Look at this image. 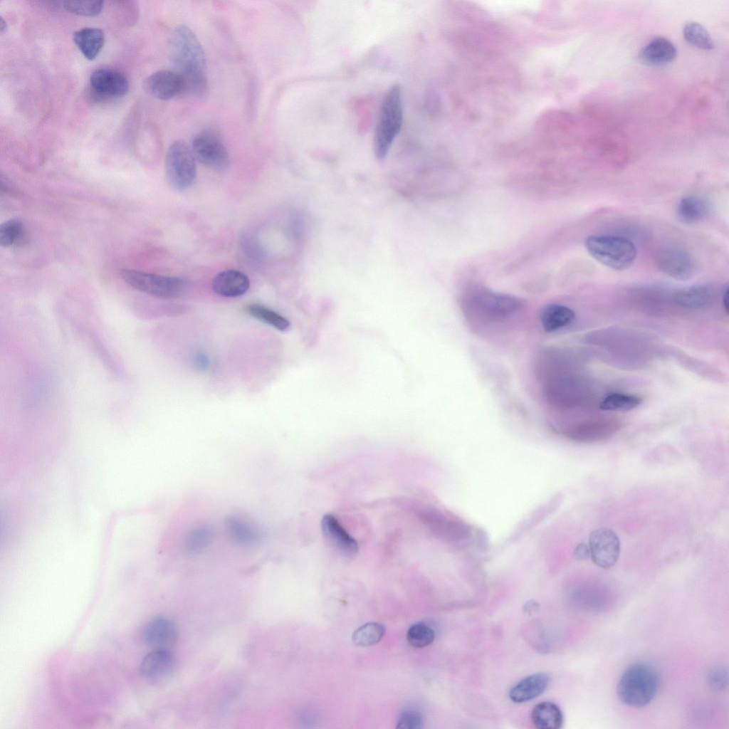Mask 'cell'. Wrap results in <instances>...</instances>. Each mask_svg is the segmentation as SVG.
<instances>
[{
	"mask_svg": "<svg viewBox=\"0 0 729 729\" xmlns=\"http://www.w3.org/2000/svg\"><path fill=\"white\" fill-rule=\"evenodd\" d=\"M191 150L196 160L207 168L224 172L230 166V157L219 135L213 130L205 129L196 133L191 142Z\"/></svg>",
	"mask_w": 729,
	"mask_h": 729,
	"instance_id": "cell-8",
	"label": "cell"
},
{
	"mask_svg": "<svg viewBox=\"0 0 729 729\" xmlns=\"http://www.w3.org/2000/svg\"><path fill=\"white\" fill-rule=\"evenodd\" d=\"M165 173L169 184L174 189L189 188L196 176V159L191 148L183 141H174L165 157Z\"/></svg>",
	"mask_w": 729,
	"mask_h": 729,
	"instance_id": "cell-7",
	"label": "cell"
},
{
	"mask_svg": "<svg viewBox=\"0 0 729 729\" xmlns=\"http://www.w3.org/2000/svg\"><path fill=\"white\" fill-rule=\"evenodd\" d=\"M385 634L384 626L376 622L367 623L358 628L352 636V642L359 646H369L377 644Z\"/></svg>",
	"mask_w": 729,
	"mask_h": 729,
	"instance_id": "cell-28",
	"label": "cell"
},
{
	"mask_svg": "<svg viewBox=\"0 0 729 729\" xmlns=\"http://www.w3.org/2000/svg\"><path fill=\"white\" fill-rule=\"evenodd\" d=\"M174 667V656L169 649H154L142 659L140 671L145 678L159 680L167 676Z\"/></svg>",
	"mask_w": 729,
	"mask_h": 729,
	"instance_id": "cell-19",
	"label": "cell"
},
{
	"mask_svg": "<svg viewBox=\"0 0 729 729\" xmlns=\"http://www.w3.org/2000/svg\"><path fill=\"white\" fill-rule=\"evenodd\" d=\"M584 246L595 260L614 270L627 269L636 257V246L624 237L592 235L585 239Z\"/></svg>",
	"mask_w": 729,
	"mask_h": 729,
	"instance_id": "cell-4",
	"label": "cell"
},
{
	"mask_svg": "<svg viewBox=\"0 0 729 729\" xmlns=\"http://www.w3.org/2000/svg\"><path fill=\"white\" fill-rule=\"evenodd\" d=\"M683 37L691 45L704 50H711L714 43L708 31L700 23L690 22L683 30Z\"/></svg>",
	"mask_w": 729,
	"mask_h": 729,
	"instance_id": "cell-29",
	"label": "cell"
},
{
	"mask_svg": "<svg viewBox=\"0 0 729 729\" xmlns=\"http://www.w3.org/2000/svg\"><path fill=\"white\" fill-rule=\"evenodd\" d=\"M710 210L709 203L698 196H688L680 201L677 214L686 224H694L704 219Z\"/></svg>",
	"mask_w": 729,
	"mask_h": 729,
	"instance_id": "cell-25",
	"label": "cell"
},
{
	"mask_svg": "<svg viewBox=\"0 0 729 729\" xmlns=\"http://www.w3.org/2000/svg\"><path fill=\"white\" fill-rule=\"evenodd\" d=\"M659 676L650 664L637 662L622 674L617 686L619 701L626 706L643 708L655 698L659 688Z\"/></svg>",
	"mask_w": 729,
	"mask_h": 729,
	"instance_id": "cell-2",
	"label": "cell"
},
{
	"mask_svg": "<svg viewBox=\"0 0 729 729\" xmlns=\"http://www.w3.org/2000/svg\"><path fill=\"white\" fill-rule=\"evenodd\" d=\"M175 624L165 617H157L151 621L144 631L146 644L154 649H169L177 639Z\"/></svg>",
	"mask_w": 729,
	"mask_h": 729,
	"instance_id": "cell-16",
	"label": "cell"
},
{
	"mask_svg": "<svg viewBox=\"0 0 729 729\" xmlns=\"http://www.w3.org/2000/svg\"><path fill=\"white\" fill-rule=\"evenodd\" d=\"M641 402V399L637 396L614 393L600 402L599 409L605 411H629L639 406Z\"/></svg>",
	"mask_w": 729,
	"mask_h": 729,
	"instance_id": "cell-30",
	"label": "cell"
},
{
	"mask_svg": "<svg viewBox=\"0 0 729 729\" xmlns=\"http://www.w3.org/2000/svg\"><path fill=\"white\" fill-rule=\"evenodd\" d=\"M104 6L103 1H66L64 9L72 14L80 16H93L99 14Z\"/></svg>",
	"mask_w": 729,
	"mask_h": 729,
	"instance_id": "cell-33",
	"label": "cell"
},
{
	"mask_svg": "<svg viewBox=\"0 0 729 729\" xmlns=\"http://www.w3.org/2000/svg\"><path fill=\"white\" fill-rule=\"evenodd\" d=\"M90 84L95 93L105 96H123L129 90V83L125 76L118 71L107 68L93 71L90 77Z\"/></svg>",
	"mask_w": 729,
	"mask_h": 729,
	"instance_id": "cell-15",
	"label": "cell"
},
{
	"mask_svg": "<svg viewBox=\"0 0 729 729\" xmlns=\"http://www.w3.org/2000/svg\"><path fill=\"white\" fill-rule=\"evenodd\" d=\"M224 528L230 541L241 547H253L263 540V533L261 528L246 515H228L224 520Z\"/></svg>",
	"mask_w": 729,
	"mask_h": 729,
	"instance_id": "cell-11",
	"label": "cell"
},
{
	"mask_svg": "<svg viewBox=\"0 0 729 729\" xmlns=\"http://www.w3.org/2000/svg\"><path fill=\"white\" fill-rule=\"evenodd\" d=\"M423 719L419 713L415 710H406L399 717L397 728L419 729L422 727Z\"/></svg>",
	"mask_w": 729,
	"mask_h": 729,
	"instance_id": "cell-35",
	"label": "cell"
},
{
	"mask_svg": "<svg viewBox=\"0 0 729 729\" xmlns=\"http://www.w3.org/2000/svg\"><path fill=\"white\" fill-rule=\"evenodd\" d=\"M656 263L661 272L678 280H687L695 272L693 258L678 248L661 251L656 257Z\"/></svg>",
	"mask_w": 729,
	"mask_h": 729,
	"instance_id": "cell-12",
	"label": "cell"
},
{
	"mask_svg": "<svg viewBox=\"0 0 729 729\" xmlns=\"http://www.w3.org/2000/svg\"><path fill=\"white\" fill-rule=\"evenodd\" d=\"M424 517L434 534L444 542L458 548L469 544L472 538L471 530L463 521L448 517L436 509L428 510Z\"/></svg>",
	"mask_w": 729,
	"mask_h": 729,
	"instance_id": "cell-9",
	"label": "cell"
},
{
	"mask_svg": "<svg viewBox=\"0 0 729 729\" xmlns=\"http://www.w3.org/2000/svg\"><path fill=\"white\" fill-rule=\"evenodd\" d=\"M728 295H729L728 289L726 288L725 291L723 293V306L725 308V312L727 313H728V297H729Z\"/></svg>",
	"mask_w": 729,
	"mask_h": 729,
	"instance_id": "cell-37",
	"label": "cell"
},
{
	"mask_svg": "<svg viewBox=\"0 0 729 729\" xmlns=\"http://www.w3.org/2000/svg\"><path fill=\"white\" fill-rule=\"evenodd\" d=\"M550 677L544 673L530 675L515 684L509 692L510 699L516 703H522L540 696L547 688Z\"/></svg>",
	"mask_w": 729,
	"mask_h": 729,
	"instance_id": "cell-20",
	"label": "cell"
},
{
	"mask_svg": "<svg viewBox=\"0 0 729 729\" xmlns=\"http://www.w3.org/2000/svg\"><path fill=\"white\" fill-rule=\"evenodd\" d=\"M246 310L252 317L280 331L288 330L290 325L289 320L285 317L262 305L251 304L247 306Z\"/></svg>",
	"mask_w": 729,
	"mask_h": 729,
	"instance_id": "cell-27",
	"label": "cell"
},
{
	"mask_svg": "<svg viewBox=\"0 0 729 729\" xmlns=\"http://www.w3.org/2000/svg\"><path fill=\"white\" fill-rule=\"evenodd\" d=\"M589 556L593 562L603 569L612 567L620 554V540L617 535L608 528H599L589 536Z\"/></svg>",
	"mask_w": 729,
	"mask_h": 729,
	"instance_id": "cell-10",
	"label": "cell"
},
{
	"mask_svg": "<svg viewBox=\"0 0 729 729\" xmlns=\"http://www.w3.org/2000/svg\"><path fill=\"white\" fill-rule=\"evenodd\" d=\"M589 556V546L584 542L579 543L573 550V557L577 560H585Z\"/></svg>",
	"mask_w": 729,
	"mask_h": 729,
	"instance_id": "cell-36",
	"label": "cell"
},
{
	"mask_svg": "<svg viewBox=\"0 0 729 729\" xmlns=\"http://www.w3.org/2000/svg\"><path fill=\"white\" fill-rule=\"evenodd\" d=\"M402 123V92L399 85H394L384 97L374 132L373 147L377 159H383L387 156Z\"/></svg>",
	"mask_w": 729,
	"mask_h": 729,
	"instance_id": "cell-3",
	"label": "cell"
},
{
	"mask_svg": "<svg viewBox=\"0 0 729 729\" xmlns=\"http://www.w3.org/2000/svg\"><path fill=\"white\" fill-rule=\"evenodd\" d=\"M120 274L123 280L133 288L162 298H177L187 287V281L182 277L162 276L132 269H122Z\"/></svg>",
	"mask_w": 729,
	"mask_h": 729,
	"instance_id": "cell-6",
	"label": "cell"
},
{
	"mask_svg": "<svg viewBox=\"0 0 729 729\" xmlns=\"http://www.w3.org/2000/svg\"><path fill=\"white\" fill-rule=\"evenodd\" d=\"M145 88L152 96L161 100L184 93L183 79L174 70H160L153 73L146 78Z\"/></svg>",
	"mask_w": 729,
	"mask_h": 729,
	"instance_id": "cell-14",
	"label": "cell"
},
{
	"mask_svg": "<svg viewBox=\"0 0 729 729\" xmlns=\"http://www.w3.org/2000/svg\"><path fill=\"white\" fill-rule=\"evenodd\" d=\"M676 56V48L671 41L657 37L640 51L638 58L644 65L661 66L673 61Z\"/></svg>",
	"mask_w": 729,
	"mask_h": 729,
	"instance_id": "cell-18",
	"label": "cell"
},
{
	"mask_svg": "<svg viewBox=\"0 0 729 729\" xmlns=\"http://www.w3.org/2000/svg\"><path fill=\"white\" fill-rule=\"evenodd\" d=\"M169 58L174 71L183 79L184 93L204 95L208 88L205 54L189 27L179 25L173 29L169 38Z\"/></svg>",
	"mask_w": 729,
	"mask_h": 729,
	"instance_id": "cell-1",
	"label": "cell"
},
{
	"mask_svg": "<svg viewBox=\"0 0 729 729\" xmlns=\"http://www.w3.org/2000/svg\"><path fill=\"white\" fill-rule=\"evenodd\" d=\"M323 536L330 547L339 555L352 557L357 553L358 544L332 515L323 516L321 520Z\"/></svg>",
	"mask_w": 729,
	"mask_h": 729,
	"instance_id": "cell-13",
	"label": "cell"
},
{
	"mask_svg": "<svg viewBox=\"0 0 729 729\" xmlns=\"http://www.w3.org/2000/svg\"><path fill=\"white\" fill-rule=\"evenodd\" d=\"M23 226L17 219H9L0 226V244L4 247H10L16 244L23 236Z\"/></svg>",
	"mask_w": 729,
	"mask_h": 729,
	"instance_id": "cell-32",
	"label": "cell"
},
{
	"mask_svg": "<svg viewBox=\"0 0 729 729\" xmlns=\"http://www.w3.org/2000/svg\"><path fill=\"white\" fill-rule=\"evenodd\" d=\"M6 21L2 19V17H1V19H0V31H1V32H3L6 29Z\"/></svg>",
	"mask_w": 729,
	"mask_h": 729,
	"instance_id": "cell-38",
	"label": "cell"
},
{
	"mask_svg": "<svg viewBox=\"0 0 729 729\" xmlns=\"http://www.w3.org/2000/svg\"><path fill=\"white\" fill-rule=\"evenodd\" d=\"M73 41L85 58L92 61L96 58L105 43L103 31L95 27H85L75 31Z\"/></svg>",
	"mask_w": 729,
	"mask_h": 729,
	"instance_id": "cell-21",
	"label": "cell"
},
{
	"mask_svg": "<svg viewBox=\"0 0 729 729\" xmlns=\"http://www.w3.org/2000/svg\"><path fill=\"white\" fill-rule=\"evenodd\" d=\"M714 299L713 290L707 285H694L678 290L673 302L686 308H703L710 305Z\"/></svg>",
	"mask_w": 729,
	"mask_h": 729,
	"instance_id": "cell-22",
	"label": "cell"
},
{
	"mask_svg": "<svg viewBox=\"0 0 729 729\" xmlns=\"http://www.w3.org/2000/svg\"><path fill=\"white\" fill-rule=\"evenodd\" d=\"M214 529L209 525H200L191 529L183 541V550L188 555L201 553L213 541Z\"/></svg>",
	"mask_w": 729,
	"mask_h": 729,
	"instance_id": "cell-26",
	"label": "cell"
},
{
	"mask_svg": "<svg viewBox=\"0 0 729 729\" xmlns=\"http://www.w3.org/2000/svg\"><path fill=\"white\" fill-rule=\"evenodd\" d=\"M407 639L410 645L424 648L430 645L435 639L434 631L424 623L411 625L407 631Z\"/></svg>",
	"mask_w": 729,
	"mask_h": 729,
	"instance_id": "cell-31",
	"label": "cell"
},
{
	"mask_svg": "<svg viewBox=\"0 0 729 729\" xmlns=\"http://www.w3.org/2000/svg\"><path fill=\"white\" fill-rule=\"evenodd\" d=\"M540 317L543 329L552 332L572 323L575 313L565 305L550 304L542 308Z\"/></svg>",
	"mask_w": 729,
	"mask_h": 729,
	"instance_id": "cell-23",
	"label": "cell"
},
{
	"mask_svg": "<svg viewBox=\"0 0 729 729\" xmlns=\"http://www.w3.org/2000/svg\"><path fill=\"white\" fill-rule=\"evenodd\" d=\"M531 720L537 728L558 729L562 726L563 716L560 708L552 702L545 701L535 706Z\"/></svg>",
	"mask_w": 729,
	"mask_h": 729,
	"instance_id": "cell-24",
	"label": "cell"
},
{
	"mask_svg": "<svg viewBox=\"0 0 729 729\" xmlns=\"http://www.w3.org/2000/svg\"><path fill=\"white\" fill-rule=\"evenodd\" d=\"M213 290L222 297H239L247 292L250 286L248 276L234 269L219 273L212 280Z\"/></svg>",
	"mask_w": 729,
	"mask_h": 729,
	"instance_id": "cell-17",
	"label": "cell"
},
{
	"mask_svg": "<svg viewBox=\"0 0 729 729\" xmlns=\"http://www.w3.org/2000/svg\"><path fill=\"white\" fill-rule=\"evenodd\" d=\"M707 683L715 692L724 691L728 683V673L726 668L718 666L713 668L708 674Z\"/></svg>",
	"mask_w": 729,
	"mask_h": 729,
	"instance_id": "cell-34",
	"label": "cell"
},
{
	"mask_svg": "<svg viewBox=\"0 0 729 729\" xmlns=\"http://www.w3.org/2000/svg\"><path fill=\"white\" fill-rule=\"evenodd\" d=\"M520 301L508 295L494 293L486 289H476L468 295V312L488 321L503 320L520 308Z\"/></svg>",
	"mask_w": 729,
	"mask_h": 729,
	"instance_id": "cell-5",
	"label": "cell"
}]
</instances>
